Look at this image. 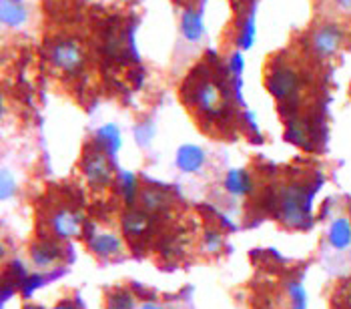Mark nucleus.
<instances>
[{
	"instance_id": "obj_1",
	"label": "nucleus",
	"mask_w": 351,
	"mask_h": 309,
	"mask_svg": "<svg viewBox=\"0 0 351 309\" xmlns=\"http://www.w3.org/2000/svg\"><path fill=\"white\" fill-rule=\"evenodd\" d=\"M319 187L307 191L301 183H289L279 195V219L291 229H307L311 225V201Z\"/></svg>"
},
{
	"instance_id": "obj_2",
	"label": "nucleus",
	"mask_w": 351,
	"mask_h": 309,
	"mask_svg": "<svg viewBox=\"0 0 351 309\" xmlns=\"http://www.w3.org/2000/svg\"><path fill=\"white\" fill-rule=\"evenodd\" d=\"M267 90L269 95L281 105L289 109H298L299 95H301V77L299 73L285 62H279L267 73Z\"/></svg>"
},
{
	"instance_id": "obj_3",
	"label": "nucleus",
	"mask_w": 351,
	"mask_h": 309,
	"mask_svg": "<svg viewBox=\"0 0 351 309\" xmlns=\"http://www.w3.org/2000/svg\"><path fill=\"white\" fill-rule=\"evenodd\" d=\"M343 42H346V32L337 23H324L313 28L309 36V49L319 60H329L337 56Z\"/></svg>"
},
{
	"instance_id": "obj_4",
	"label": "nucleus",
	"mask_w": 351,
	"mask_h": 309,
	"mask_svg": "<svg viewBox=\"0 0 351 309\" xmlns=\"http://www.w3.org/2000/svg\"><path fill=\"white\" fill-rule=\"evenodd\" d=\"M49 60L53 62L54 69L66 75H77L84 66V51L81 42L75 38H60L49 49Z\"/></svg>"
},
{
	"instance_id": "obj_5",
	"label": "nucleus",
	"mask_w": 351,
	"mask_h": 309,
	"mask_svg": "<svg viewBox=\"0 0 351 309\" xmlns=\"http://www.w3.org/2000/svg\"><path fill=\"white\" fill-rule=\"evenodd\" d=\"M81 169L84 179L88 181V185H93L97 189H105V187H108L112 183V163H110V157L97 145L84 153Z\"/></svg>"
},
{
	"instance_id": "obj_6",
	"label": "nucleus",
	"mask_w": 351,
	"mask_h": 309,
	"mask_svg": "<svg viewBox=\"0 0 351 309\" xmlns=\"http://www.w3.org/2000/svg\"><path fill=\"white\" fill-rule=\"evenodd\" d=\"M193 103L205 116H221L227 111L225 92L211 79H203L193 86Z\"/></svg>"
},
{
	"instance_id": "obj_7",
	"label": "nucleus",
	"mask_w": 351,
	"mask_h": 309,
	"mask_svg": "<svg viewBox=\"0 0 351 309\" xmlns=\"http://www.w3.org/2000/svg\"><path fill=\"white\" fill-rule=\"evenodd\" d=\"M49 225H51V231L56 239H73V237H79L82 235V229H84V217H82L81 211H75V209H69V207H60L51 213L49 217Z\"/></svg>"
},
{
	"instance_id": "obj_8",
	"label": "nucleus",
	"mask_w": 351,
	"mask_h": 309,
	"mask_svg": "<svg viewBox=\"0 0 351 309\" xmlns=\"http://www.w3.org/2000/svg\"><path fill=\"white\" fill-rule=\"evenodd\" d=\"M88 249L95 253L101 259H112L117 255L123 253V239L117 233H108V231H101V233H93L88 239Z\"/></svg>"
},
{
	"instance_id": "obj_9",
	"label": "nucleus",
	"mask_w": 351,
	"mask_h": 309,
	"mask_svg": "<svg viewBox=\"0 0 351 309\" xmlns=\"http://www.w3.org/2000/svg\"><path fill=\"white\" fill-rule=\"evenodd\" d=\"M205 161H207V155L197 145H183V147H179L177 157H175L177 167L181 169L183 173H199L201 169L205 167Z\"/></svg>"
},
{
	"instance_id": "obj_10",
	"label": "nucleus",
	"mask_w": 351,
	"mask_h": 309,
	"mask_svg": "<svg viewBox=\"0 0 351 309\" xmlns=\"http://www.w3.org/2000/svg\"><path fill=\"white\" fill-rule=\"evenodd\" d=\"M0 18L6 28H21L28 21L25 0H0Z\"/></svg>"
},
{
	"instance_id": "obj_11",
	"label": "nucleus",
	"mask_w": 351,
	"mask_h": 309,
	"mask_svg": "<svg viewBox=\"0 0 351 309\" xmlns=\"http://www.w3.org/2000/svg\"><path fill=\"white\" fill-rule=\"evenodd\" d=\"M60 255H62V249L54 241H45L43 239V241H38V243H34L30 247V259L40 269H51L54 263L60 259Z\"/></svg>"
},
{
	"instance_id": "obj_12",
	"label": "nucleus",
	"mask_w": 351,
	"mask_h": 309,
	"mask_svg": "<svg viewBox=\"0 0 351 309\" xmlns=\"http://www.w3.org/2000/svg\"><path fill=\"white\" fill-rule=\"evenodd\" d=\"M327 241L333 249L346 251L351 247V219L350 217H337L329 223L327 229Z\"/></svg>"
},
{
	"instance_id": "obj_13",
	"label": "nucleus",
	"mask_w": 351,
	"mask_h": 309,
	"mask_svg": "<svg viewBox=\"0 0 351 309\" xmlns=\"http://www.w3.org/2000/svg\"><path fill=\"white\" fill-rule=\"evenodd\" d=\"M225 191L233 197H247L253 191V179L249 175V171L245 169H231L225 175Z\"/></svg>"
},
{
	"instance_id": "obj_14",
	"label": "nucleus",
	"mask_w": 351,
	"mask_h": 309,
	"mask_svg": "<svg viewBox=\"0 0 351 309\" xmlns=\"http://www.w3.org/2000/svg\"><path fill=\"white\" fill-rule=\"evenodd\" d=\"M151 213L143 211V209H129L123 219H121V225H123V231L129 235V237H141L143 233L149 231L151 227Z\"/></svg>"
},
{
	"instance_id": "obj_15",
	"label": "nucleus",
	"mask_w": 351,
	"mask_h": 309,
	"mask_svg": "<svg viewBox=\"0 0 351 309\" xmlns=\"http://www.w3.org/2000/svg\"><path fill=\"white\" fill-rule=\"evenodd\" d=\"M138 201H141V209L147 213H162L165 209L171 207V197L162 189H155V187L143 189L138 193Z\"/></svg>"
},
{
	"instance_id": "obj_16",
	"label": "nucleus",
	"mask_w": 351,
	"mask_h": 309,
	"mask_svg": "<svg viewBox=\"0 0 351 309\" xmlns=\"http://www.w3.org/2000/svg\"><path fill=\"white\" fill-rule=\"evenodd\" d=\"M205 32V25H203V16L197 8H185L183 16H181V34L185 40L189 42H197L201 40Z\"/></svg>"
},
{
	"instance_id": "obj_17",
	"label": "nucleus",
	"mask_w": 351,
	"mask_h": 309,
	"mask_svg": "<svg viewBox=\"0 0 351 309\" xmlns=\"http://www.w3.org/2000/svg\"><path fill=\"white\" fill-rule=\"evenodd\" d=\"M95 143H97V147H101V149L107 153L108 157H114V155L119 153L121 145H123L119 127L112 125V123L103 125V127L97 131V135H95Z\"/></svg>"
},
{
	"instance_id": "obj_18",
	"label": "nucleus",
	"mask_w": 351,
	"mask_h": 309,
	"mask_svg": "<svg viewBox=\"0 0 351 309\" xmlns=\"http://www.w3.org/2000/svg\"><path fill=\"white\" fill-rule=\"evenodd\" d=\"M285 137L289 143L303 147V149H311V131L309 125L301 119H289L287 121V129H285Z\"/></svg>"
},
{
	"instance_id": "obj_19",
	"label": "nucleus",
	"mask_w": 351,
	"mask_h": 309,
	"mask_svg": "<svg viewBox=\"0 0 351 309\" xmlns=\"http://www.w3.org/2000/svg\"><path fill=\"white\" fill-rule=\"evenodd\" d=\"M117 189L121 197L125 199L127 205H133L135 199H138V183H136V177L131 171H119L117 173Z\"/></svg>"
},
{
	"instance_id": "obj_20",
	"label": "nucleus",
	"mask_w": 351,
	"mask_h": 309,
	"mask_svg": "<svg viewBox=\"0 0 351 309\" xmlns=\"http://www.w3.org/2000/svg\"><path fill=\"white\" fill-rule=\"evenodd\" d=\"M135 295L129 289H114L107 297L105 309H135Z\"/></svg>"
},
{
	"instance_id": "obj_21",
	"label": "nucleus",
	"mask_w": 351,
	"mask_h": 309,
	"mask_svg": "<svg viewBox=\"0 0 351 309\" xmlns=\"http://www.w3.org/2000/svg\"><path fill=\"white\" fill-rule=\"evenodd\" d=\"M223 245H225V237L219 229H213V227L205 229V233H203V249L205 251L215 255L223 249Z\"/></svg>"
},
{
	"instance_id": "obj_22",
	"label": "nucleus",
	"mask_w": 351,
	"mask_h": 309,
	"mask_svg": "<svg viewBox=\"0 0 351 309\" xmlns=\"http://www.w3.org/2000/svg\"><path fill=\"white\" fill-rule=\"evenodd\" d=\"M237 42H239L241 49H251L255 45V18H253V14L245 18L241 30H239V40Z\"/></svg>"
},
{
	"instance_id": "obj_23",
	"label": "nucleus",
	"mask_w": 351,
	"mask_h": 309,
	"mask_svg": "<svg viewBox=\"0 0 351 309\" xmlns=\"http://www.w3.org/2000/svg\"><path fill=\"white\" fill-rule=\"evenodd\" d=\"M289 297H291V308L293 309H307V293L299 281L289 283Z\"/></svg>"
},
{
	"instance_id": "obj_24",
	"label": "nucleus",
	"mask_w": 351,
	"mask_h": 309,
	"mask_svg": "<svg viewBox=\"0 0 351 309\" xmlns=\"http://www.w3.org/2000/svg\"><path fill=\"white\" fill-rule=\"evenodd\" d=\"M14 195H16V181L10 175V171L4 169L2 171V179H0V197H2V201H8Z\"/></svg>"
},
{
	"instance_id": "obj_25",
	"label": "nucleus",
	"mask_w": 351,
	"mask_h": 309,
	"mask_svg": "<svg viewBox=\"0 0 351 309\" xmlns=\"http://www.w3.org/2000/svg\"><path fill=\"white\" fill-rule=\"evenodd\" d=\"M153 135H155V129H153L151 123H141V125L136 127L135 137L138 145H149L151 139H153Z\"/></svg>"
},
{
	"instance_id": "obj_26",
	"label": "nucleus",
	"mask_w": 351,
	"mask_h": 309,
	"mask_svg": "<svg viewBox=\"0 0 351 309\" xmlns=\"http://www.w3.org/2000/svg\"><path fill=\"white\" fill-rule=\"evenodd\" d=\"M43 283H45L43 275H28L27 280L23 281V285H21V287H23V295H25V297H30Z\"/></svg>"
},
{
	"instance_id": "obj_27",
	"label": "nucleus",
	"mask_w": 351,
	"mask_h": 309,
	"mask_svg": "<svg viewBox=\"0 0 351 309\" xmlns=\"http://www.w3.org/2000/svg\"><path fill=\"white\" fill-rule=\"evenodd\" d=\"M245 69V60L243 55L241 53H233L231 58H229V71H231V75H241Z\"/></svg>"
},
{
	"instance_id": "obj_28",
	"label": "nucleus",
	"mask_w": 351,
	"mask_h": 309,
	"mask_svg": "<svg viewBox=\"0 0 351 309\" xmlns=\"http://www.w3.org/2000/svg\"><path fill=\"white\" fill-rule=\"evenodd\" d=\"M335 4H337L343 12H351V0H335Z\"/></svg>"
},
{
	"instance_id": "obj_29",
	"label": "nucleus",
	"mask_w": 351,
	"mask_h": 309,
	"mask_svg": "<svg viewBox=\"0 0 351 309\" xmlns=\"http://www.w3.org/2000/svg\"><path fill=\"white\" fill-rule=\"evenodd\" d=\"M53 309H79L75 304H71V301H62V304H58L56 308Z\"/></svg>"
},
{
	"instance_id": "obj_30",
	"label": "nucleus",
	"mask_w": 351,
	"mask_h": 309,
	"mask_svg": "<svg viewBox=\"0 0 351 309\" xmlns=\"http://www.w3.org/2000/svg\"><path fill=\"white\" fill-rule=\"evenodd\" d=\"M141 309H165V308H161L159 304H153V301H149V304H143V306H141Z\"/></svg>"
},
{
	"instance_id": "obj_31",
	"label": "nucleus",
	"mask_w": 351,
	"mask_h": 309,
	"mask_svg": "<svg viewBox=\"0 0 351 309\" xmlns=\"http://www.w3.org/2000/svg\"><path fill=\"white\" fill-rule=\"evenodd\" d=\"M25 309H45V308H40V306H28V308Z\"/></svg>"
},
{
	"instance_id": "obj_32",
	"label": "nucleus",
	"mask_w": 351,
	"mask_h": 309,
	"mask_svg": "<svg viewBox=\"0 0 351 309\" xmlns=\"http://www.w3.org/2000/svg\"><path fill=\"white\" fill-rule=\"evenodd\" d=\"M235 4H243V2H247V0H233Z\"/></svg>"
},
{
	"instance_id": "obj_33",
	"label": "nucleus",
	"mask_w": 351,
	"mask_h": 309,
	"mask_svg": "<svg viewBox=\"0 0 351 309\" xmlns=\"http://www.w3.org/2000/svg\"><path fill=\"white\" fill-rule=\"evenodd\" d=\"M350 219H351V205H350Z\"/></svg>"
}]
</instances>
